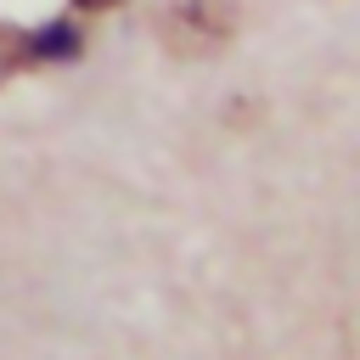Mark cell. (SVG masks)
<instances>
[{"label":"cell","instance_id":"2","mask_svg":"<svg viewBox=\"0 0 360 360\" xmlns=\"http://www.w3.org/2000/svg\"><path fill=\"white\" fill-rule=\"evenodd\" d=\"M34 62H39V56H34V34L17 28V22H0V84L17 79L22 68H34Z\"/></svg>","mask_w":360,"mask_h":360},{"label":"cell","instance_id":"1","mask_svg":"<svg viewBox=\"0 0 360 360\" xmlns=\"http://www.w3.org/2000/svg\"><path fill=\"white\" fill-rule=\"evenodd\" d=\"M242 6L236 0H158L152 6V28L163 39L169 56H214L236 39Z\"/></svg>","mask_w":360,"mask_h":360},{"label":"cell","instance_id":"3","mask_svg":"<svg viewBox=\"0 0 360 360\" xmlns=\"http://www.w3.org/2000/svg\"><path fill=\"white\" fill-rule=\"evenodd\" d=\"M79 11H112V6H124V0H73Z\"/></svg>","mask_w":360,"mask_h":360}]
</instances>
